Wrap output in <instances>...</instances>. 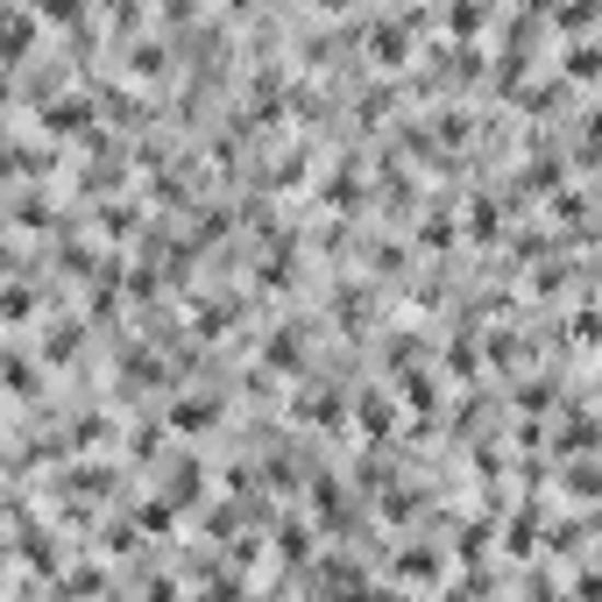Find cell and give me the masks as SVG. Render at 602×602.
Listing matches in <instances>:
<instances>
[{"mask_svg": "<svg viewBox=\"0 0 602 602\" xmlns=\"http://www.w3.org/2000/svg\"><path fill=\"white\" fill-rule=\"evenodd\" d=\"M135 524H142L149 539H177V524H185V510H177L171 496L157 489V496H142V503H135Z\"/></svg>", "mask_w": 602, "mask_h": 602, "instance_id": "obj_16", "label": "cell"}, {"mask_svg": "<svg viewBox=\"0 0 602 602\" xmlns=\"http://www.w3.org/2000/svg\"><path fill=\"white\" fill-rule=\"evenodd\" d=\"M206 461H192V454H177L171 468H163V496H171L177 510H206Z\"/></svg>", "mask_w": 602, "mask_h": 602, "instance_id": "obj_9", "label": "cell"}, {"mask_svg": "<svg viewBox=\"0 0 602 602\" xmlns=\"http://www.w3.org/2000/svg\"><path fill=\"white\" fill-rule=\"evenodd\" d=\"M241 326V298H192V340H228Z\"/></svg>", "mask_w": 602, "mask_h": 602, "instance_id": "obj_10", "label": "cell"}, {"mask_svg": "<svg viewBox=\"0 0 602 602\" xmlns=\"http://www.w3.org/2000/svg\"><path fill=\"white\" fill-rule=\"evenodd\" d=\"M85 228H93L100 241H114V248H128V241H142L149 234V213H142V199H93L85 206Z\"/></svg>", "mask_w": 602, "mask_h": 602, "instance_id": "obj_4", "label": "cell"}, {"mask_svg": "<svg viewBox=\"0 0 602 602\" xmlns=\"http://www.w3.org/2000/svg\"><path fill=\"white\" fill-rule=\"evenodd\" d=\"M461 228H468L475 241H496V234H503V213H496V199H475V206H468V220H461Z\"/></svg>", "mask_w": 602, "mask_h": 602, "instance_id": "obj_27", "label": "cell"}, {"mask_svg": "<svg viewBox=\"0 0 602 602\" xmlns=\"http://www.w3.org/2000/svg\"><path fill=\"white\" fill-rule=\"evenodd\" d=\"M43 369H50V361L28 348V334H8V355H0V390H8L14 412H28V404L43 397Z\"/></svg>", "mask_w": 602, "mask_h": 602, "instance_id": "obj_2", "label": "cell"}, {"mask_svg": "<svg viewBox=\"0 0 602 602\" xmlns=\"http://www.w3.org/2000/svg\"><path fill=\"white\" fill-rule=\"evenodd\" d=\"M567 79H602V43H575L567 50Z\"/></svg>", "mask_w": 602, "mask_h": 602, "instance_id": "obj_29", "label": "cell"}, {"mask_svg": "<svg viewBox=\"0 0 602 602\" xmlns=\"http://www.w3.org/2000/svg\"><path fill=\"white\" fill-rule=\"evenodd\" d=\"M595 447V418H560V426H553V454H589Z\"/></svg>", "mask_w": 602, "mask_h": 602, "instance_id": "obj_23", "label": "cell"}, {"mask_svg": "<svg viewBox=\"0 0 602 602\" xmlns=\"http://www.w3.org/2000/svg\"><path fill=\"white\" fill-rule=\"evenodd\" d=\"M0 326H8V334H28V326H36V283L28 277L0 283Z\"/></svg>", "mask_w": 602, "mask_h": 602, "instance_id": "obj_13", "label": "cell"}, {"mask_svg": "<svg viewBox=\"0 0 602 602\" xmlns=\"http://www.w3.org/2000/svg\"><path fill=\"white\" fill-rule=\"evenodd\" d=\"M163 440H171V418H135V426H128V461H135V468L163 461Z\"/></svg>", "mask_w": 602, "mask_h": 602, "instance_id": "obj_15", "label": "cell"}, {"mask_svg": "<svg viewBox=\"0 0 602 602\" xmlns=\"http://www.w3.org/2000/svg\"><path fill=\"white\" fill-rule=\"evenodd\" d=\"M567 496H581V503L602 496V475H595V468H567Z\"/></svg>", "mask_w": 602, "mask_h": 602, "instance_id": "obj_31", "label": "cell"}, {"mask_svg": "<svg viewBox=\"0 0 602 602\" xmlns=\"http://www.w3.org/2000/svg\"><path fill=\"white\" fill-rule=\"evenodd\" d=\"M482 22H489V8H482V0H440V28H447L454 43H475Z\"/></svg>", "mask_w": 602, "mask_h": 602, "instance_id": "obj_17", "label": "cell"}, {"mask_svg": "<svg viewBox=\"0 0 602 602\" xmlns=\"http://www.w3.org/2000/svg\"><path fill=\"white\" fill-rule=\"evenodd\" d=\"M454 234H461V220H454L447 199H432L426 213H418V248H454Z\"/></svg>", "mask_w": 602, "mask_h": 602, "instance_id": "obj_19", "label": "cell"}, {"mask_svg": "<svg viewBox=\"0 0 602 602\" xmlns=\"http://www.w3.org/2000/svg\"><path fill=\"white\" fill-rule=\"evenodd\" d=\"M206 539H228V546H241V510H234V503H206Z\"/></svg>", "mask_w": 602, "mask_h": 602, "instance_id": "obj_26", "label": "cell"}, {"mask_svg": "<svg viewBox=\"0 0 602 602\" xmlns=\"http://www.w3.org/2000/svg\"><path fill=\"white\" fill-rule=\"evenodd\" d=\"M85 334H93V320H43V334H36V355L50 361V369H79V355H85Z\"/></svg>", "mask_w": 602, "mask_h": 602, "instance_id": "obj_6", "label": "cell"}, {"mask_svg": "<svg viewBox=\"0 0 602 602\" xmlns=\"http://www.w3.org/2000/svg\"><path fill=\"white\" fill-rule=\"evenodd\" d=\"M390 575L426 589V581H440V553H432V546H412V553H397V560H390Z\"/></svg>", "mask_w": 602, "mask_h": 602, "instance_id": "obj_21", "label": "cell"}, {"mask_svg": "<svg viewBox=\"0 0 602 602\" xmlns=\"http://www.w3.org/2000/svg\"><path fill=\"white\" fill-rule=\"evenodd\" d=\"M57 163H65V142H57V135H22V128H14V142H8V185L57 177Z\"/></svg>", "mask_w": 602, "mask_h": 602, "instance_id": "obj_3", "label": "cell"}, {"mask_svg": "<svg viewBox=\"0 0 602 602\" xmlns=\"http://www.w3.org/2000/svg\"><path fill=\"white\" fill-rule=\"evenodd\" d=\"M369 263H375V277H404V269H412V248H404V241H375V248H369Z\"/></svg>", "mask_w": 602, "mask_h": 602, "instance_id": "obj_25", "label": "cell"}, {"mask_svg": "<svg viewBox=\"0 0 602 602\" xmlns=\"http://www.w3.org/2000/svg\"><path fill=\"white\" fill-rule=\"evenodd\" d=\"M312 581H320V589H369V575H361L355 560H326V567H320Z\"/></svg>", "mask_w": 602, "mask_h": 602, "instance_id": "obj_28", "label": "cell"}, {"mask_svg": "<svg viewBox=\"0 0 602 602\" xmlns=\"http://www.w3.org/2000/svg\"><path fill=\"white\" fill-rule=\"evenodd\" d=\"M355 426L369 432L375 447H390V440H397V404H390L383 390H361V397H355Z\"/></svg>", "mask_w": 602, "mask_h": 602, "instance_id": "obj_11", "label": "cell"}, {"mask_svg": "<svg viewBox=\"0 0 602 602\" xmlns=\"http://www.w3.org/2000/svg\"><path fill=\"white\" fill-rule=\"evenodd\" d=\"M532 539H539V503H524V510H518V518H510V524H503V553H539V546H532Z\"/></svg>", "mask_w": 602, "mask_h": 602, "instance_id": "obj_24", "label": "cell"}, {"mask_svg": "<svg viewBox=\"0 0 602 602\" xmlns=\"http://www.w3.org/2000/svg\"><path fill=\"white\" fill-rule=\"evenodd\" d=\"M312 532H320V524H305V518H277V532H269V553H277L283 567H305V560H312Z\"/></svg>", "mask_w": 602, "mask_h": 602, "instance_id": "obj_14", "label": "cell"}, {"mask_svg": "<svg viewBox=\"0 0 602 602\" xmlns=\"http://www.w3.org/2000/svg\"><path fill=\"white\" fill-rule=\"evenodd\" d=\"M305 334H312V326H277V334H263V369L298 375V369H305Z\"/></svg>", "mask_w": 602, "mask_h": 602, "instance_id": "obj_12", "label": "cell"}, {"mask_svg": "<svg viewBox=\"0 0 602 602\" xmlns=\"http://www.w3.org/2000/svg\"><path fill=\"white\" fill-rule=\"evenodd\" d=\"M36 128L57 135V142H85L93 128H107V114H100L93 93H57V100H43V107H36Z\"/></svg>", "mask_w": 602, "mask_h": 602, "instance_id": "obj_1", "label": "cell"}, {"mask_svg": "<svg viewBox=\"0 0 602 602\" xmlns=\"http://www.w3.org/2000/svg\"><path fill=\"white\" fill-rule=\"evenodd\" d=\"M326 213H361V157H348V171H334L326 177Z\"/></svg>", "mask_w": 602, "mask_h": 602, "instance_id": "obj_18", "label": "cell"}, {"mask_svg": "<svg viewBox=\"0 0 602 602\" xmlns=\"http://www.w3.org/2000/svg\"><path fill=\"white\" fill-rule=\"evenodd\" d=\"M440 369L454 375V383H475V375H482V355H475V340H468V334H461V340H447V348H440Z\"/></svg>", "mask_w": 602, "mask_h": 602, "instance_id": "obj_22", "label": "cell"}, {"mask_svg": "<svg viewBox=\"0 0 602 602\" xmlns=\"http://www.w3.org/2000/svg\"><path fill=\"white\" fill-rule=\"evenodd\" d=\"M120 71L142 79V85L171 79V36H128V43H120Z\"/></svg>", "mask_w": 602, "mask_h": 602, "instance_id": "obj_8", "label": "cell"}, {"mask_svg": "<svg viewBox=\"0 0 602 602\" xmlns=\"http://www.w3.org/2000/svg\"><path fill=\"white\" fill-rule=\"evenodd\" d=\"M107 432H120L114 426V412H79V418H71V454H100V447H107Z\"/></svg>", "mask_w": 602, "mask_h": 602, "instance_id": "obj_20", "label": "cell"}, {"mask_svg": "<svg viewBox=\"0 0 602 602\" xmlns=\"http://www.w3.org/2000/svg\"><path fill=\"white\" fill-rule=\"evenodd\" d=\"M567 340H575V348H595V340H602V305H589V312H581V320L567 326Z\"/></svg>", "mask_w": 602, "mask_h": 602, "instance_id": "obj_30", "label": "cell"}, {"mask_svg": "<svg viewBox=\"0 0 602 602\" xmlns=\"http://www.w3.org/2000/svg\"><path fill=\"white\" fill-rule=\"evenodd\" d=\"M163 418H171V432H185V440H199V432H213L220 418H228V397H220V390H171V404H163Z\"/></svg>", "mask_w": 602, "mask_h": 602, "instance_id": "obj_5", "label": "cell"}, {"mask_svg": "<svg viewBox=\"0 0 602 602\" xmlns=\"http://www.w3.org/2000/svg\"><path fill=\"white\" fill-rule=\"evenodd\" d=\"M553 397H560V383H524V390H518V404H524V412H546Z\"/></svg>", "mask_w": 602, "mask_h": 602, "instance_id": "obj_32", "label": "cell"}, {"mask_svg": "<svg viewBox=\"0 0 602 602\" xmlns=\"http://www.w3.org/2000/svg\"><path fill=\"white\" fill-rule=\"evenodd\" d=\"M43 28H50V22H43L28 0H8V71H28V65H36Z\"/></svg>", "mask_w": 602, "mask_h": 602, "instance_id": "obj_7", "label": "cell"}]
</instances>
